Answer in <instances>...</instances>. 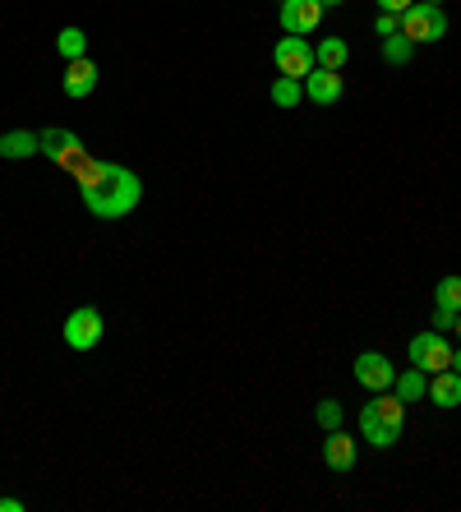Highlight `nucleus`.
I'll return each mask as SVG.
<instances>
[{
    "instance_id": "obj_1",
    "label": "nucleus",
    "mask_w": 461,
    "mask_h": 512,
    "mask_svg": "<svg viewBox=\"0 0 461 512\" xmlns=\"http://www.w3.org/2000/svg\"><path fill=\"white\" fill-rule=\"evenodd\" d=\"M74 180H79L83 208H88L93 217H102V222H116V217L134 213V208H139V199H143L139 176H134L130 167L102 162V157H88V162L74 171Z\"/></svg>"
},
{
    "instance_id": "obj_2",
    "label": "nucleus",
    "mask_w": 461,
    "mask_h": 512,
    "mask_svg": "<svg viewBox=\"0 0 461 512\" xmlns=\"http://www.w3.org/2000/svg\"><path fill=\"white\" fill-rule=\"evenodd\" d=\"M402 420H406V402L397 393H374V402L360 406V434H365V443H374V448H392V443L402 439Z\"/></svg>"
},
{
    "instance_id": "obj_3",
    "label": "nucleus",
    "mask_w": 461,
    "mask_h": 512,
    "mask_svg": "<svg viewBox=\"0 0 461 512\" xmlns=\"http://www.w3.org/2000/svg\"><path fill=\"white\" fill-rule=\"evenodd\" d=\"M402 33L411 37V42H438V37H448V14H443V5L415 0L411 10L402 14Z\"/></svg>"
},
{
    "instance_id": "obj_4",
    "label": "nucleus",
    "mask_w": 461,
    "mask_h": 512,
    "mask_svg": "<svg viewBox=\"0 0 461 512\" xmlns=\"http://www.w3.org/2000/svg\"><path fill=\"white\" fill-rule=\"evenodd\" d=\"M107 333V323H102V310L97 305H79V310L65 319V346L70 351H93Z\"/></svg>"
},
{
    "instance_id": "obj_5",
    "label": "nucleus",
    "mask_w": 461,
    "mask_h": 512,
    "mask_svg": "<svg viewBox=\"0 0 461 512\" xmlns=\"http://www.w3.org/2000/svg\"><path fill=\"white\" fill-rule=\"evenodd\" d=\"M37 153H47L56 167L65 171H79L83 162H88V153H83V143L74 139L70 130H47V134H37Z\"/></svg>"
},
{
    "instance_id": "obj_6",
    "label": "nucleus",
    "mask_w": 461,
    "mask_h": 512,
    "mask_svg": "<svg viewBox=\"0 0 461 512\" xmlns=\"http://www.w3.org/2000/svg\"><path fill=\"white\" fill-rule=\"evenodd\" d=\"M272 60H277V74L305 84V74L314 70V47H309L305 37H282V42L272 47Z\"/></svg>"
},
{
    "instance_id": "obj_7",
    "label": "nucleus",
    "mask_w": 461,
    "mask_h": 512,
    "mask_svg": "<svg viewBox=\"0 0 461 512\" xmlns=\"http://www.w3.org/2000/svg\"><path fill=\"white\" fill-rule=\"evenodd\" d=\"M411 365L425 374H443L452 370V346L443 342V333H420L411 337Z\"/></svg>"
},
{
    "instance_id": "obj_8",
    "label": "nucleus",
    "mask_w": 461,
    "mask_h": 512,
    "mask_svg": "<svg viewBox=\"0 0 461 512\" xmlns=\"http://www.w3.org/2000/svg\"><path fill=\"white\" fill-rule=\"evenodd\" d=\"M323 19V5L319 0H282V33L286 37H305L314 33Z\"/></svg>"
},
{
    "instance_id": "obj_9",
    "label": "nucleus",
    "mask_w": 461,
    "mask_h": 512,
    "mask_svg": "<svg viewBox=\"0 0 461 512\" xmlns=\"http://www.w3.org/2000/svg\"><path fill=\"white\" fill-rule=\"evenodd\" d=\"M355 379L365 383L369 393H388L392 379H397V370H392L388 356H379V351H365V356L355 360Z\"/></svg>"
},
{
    "instance_id": "obj_10",
    "label": "nucleus",
    "mask_w": 461,
    "mask_h": 512,
    "mask_svg": "<svg viewBox=\"0 0 461 512\" xmlns=\"http://www.w3.org/2000/svg\"><path fill=\"white\" fill-rule=\"evenodd\" d=\"M305 97L309 102H319V107H332V102H342V70H314L305 74Z\"/></svg>"
},
{
    "instance_id": "obj_11",
    "label": "nucleus",
    "mask_w": 461,
    "mask_h": 512,
    "mask_svg": "<svg viewBox=\"0 0 461 512\" xmlns=\"http://www.w3.org/2000/svg\"><path fill=\"white\" fill-rule=\"evenodd\" d=\"M323 462L332 471H351L355 466V439L346 429H328V439H323Z\"/></svg>"
},
{
    "instance_id": "obj_12",
    "label": "nucleus",
    "mask_w": 461,
    "mask_h": 512,
    "mask_svg": "<svg viewBox=\"0 0 461 512\" xmlns=\"http://www.w3.org/2000/svg\"><path fill=\"white\" fill-rule=\"evenodd\" d=\"M97 88V65L88 56H79V60H70V70H65V97H88Z\"/></svg>"
},
{
    "instance_id": "obj_13",
    "label": "nucleus",
    "mask_w": 461,
    "mask_h": 512,
    "mask_svg": "<svg viewBox=\"0 0 461 512\" xmlns=\"http://www.w3.org/2000/svg\"><path fill=\"white\" fill-rule=\"evenodd\" d=\"M392 393L402 397L406 406H415L420 397H429V374H425V370H415V365H411V370H402L397 379H392Z\"/></svg>"
},
{
    "instance_id": "obj_14",
    "label": "nucleus",
    "mask_w": 461,
    "mask_h": 512,
    "mask_svg": "<svg viewBox=\"0 0 461 512\" xmlns=\"http://www.w3.org/2000/svg\"><path fill=\"white\" fill-rule=\"evenodd\" d=\"M429 397H434V406H461V374L457 370L429 374Z\"/></svg>"
},
{
    "instance_id": "obj_15",
    "label": "nucleus",
    "mask_w": 461,
    "mask_h": 512,
    "mask_svg": "<svg viewBox=\"0 0 461 512\" xmlns=\"http://www.w3.org/2000/svg\"><path fill=\"white\" fill-rule=\"evenodd\" d=\"M346 56H351V47H346L342 37H323L319 47H314V65L319 70H342Z\"/></svg>"
},
{
    "instance_id": "obj_16",
    "label": "nucleus",
    "mask_w": 461,
    "mask_h": 512,
    "mask_svg": "<svg viewBox=\"0 0 461 512\" xmlns=\"http://www.w3.org/2000/svg\"><path fill=\"white\" fill-rule=\"evenodd\" d=\"M37 153V134H28V130H14V134H0V157H33Z\"/></svg>"
},
{
    "instance_id": "obj_17",
    "label": "nucleus",
    "mask_w": 461,
    "mask_h": 512,
    "mask_svg": "<svg viewBox=\"0 0 461 512\" xmlns=\"http://www.w3.org/2000/svg\"><path fill=\"white\" fill-rule=\"evenodd\" d=\"M56 47L65 60H79V56H88V33H83V28H60Z\"/></svg>"
},
{
    "instance_id": "obj_18",
    "label": "nucleus",
    "mask_w": 461,
    "mask_h": 512,
    "mask_svg": "<svg viewBox=\"0 0 461 512\" xmlns=\"http://www.w3.org/2000/svg\"><path fill=\"white\" fill-rule=\"evenodd\" d=\"M411 51H415V42L406 33L383 37V60H388V65H406V60H411Z\"/></svg>"
},
{
    "instance_id": "obj_19",
    "label": "nucleus",
    "mask_w": 461,
    "mask_h": 512,
    "mask_svg": "<svg viewBox=\"0 0 461 512\" xmlns=\"http://www.w3.org/2000/svg\"><path fill=\"white\" fill-rule=\"evenodd\" d=\"M438 300V310H448V314H461V277H443L434 291Z\"/></svg>"
},
{
    "instance_id": "obj_20",
    "label": "nucleus",
    "mask_w": 461,
    "mask_h": 512,
    "mask_svg": "<svg viewBox=\"0 0 461 512\" xmlns=\"http://www.w3.org/2000/svg\"><path fill=\"white\" fill-rule=\"evenodd\" d=\"M300 97H305V84H300V79H277V84H272V102H277V107H300Z\"/></svg>"
},
{
    "instance_id": "obj_21",
    "label": "nucleus",
    "mask_w": 461,
    "mask_h": 512,
    "mask_svg": "<svg viewBox=\"0 0 461 512\" xmlns=\"http://www.w3.org/2000/svg\"><path fill=\"white\" fill-rule=\"evenodd\" d=\"M314 416H319L323 429H342V402H337V397H323Z\"/></svg>"
},
{
    "instance_id": "obj_22",
    "label": "nucleus",
    "mask_w": 461,
    "mask_h": 512,
    "mask_svg": "<svg viewBox=\"0 0 461 512\" xmlns=\"http://www.w3.org/2000/svg\"><path fill=\"white\" fill-rule=\"evenodd\" d=\"M374 33H379V37H392V33H402V14H392V10H379V19H374Z\"/></svg>"
},
{
    "instance_id": "obj_23",
    "label": "nucleus",
    "mask_w": 461,
    "mask_h": 512,
    "mask_svg": "<svg viewBox=\"0 0 461 512\" xmlns=\"http://www.w3.org/2000/svg\"><path fill=\"white\" fill-rule=\"evenodd\" d=\"M452 323H457V314H448V310H434V328H438V333H448Z\"/></svg>"
},
{
    "instance_id": "obj_24",
    "label": "nucleus",
    "mask_w": 461,
    "mask_h": 512,
    "mask_svg": "<svg viewBox=\"0 0 461 512\" xmlns=\"http://www.w3.org/2000/svg\"><path fill=\"white\" fill-rule=\"evenodd\" d=\"M415 0H379V10H392V14H406Z\"/></svg>"
},
{
    "instance_id": "obj_25",
    "label": "nucleus",
    "mask_w": 461,
    "mask_h": 512,
    "mask_svg": "<svg viewBox=\"0 0 461 512\" xmlns=\"http://www.w3.org/2000/svg\"><path fill=\"white\" fill-rule=\"evenodd\" d=\"M0 512H24V503H19V499H0Z\"/></svg>"
},
{
    "instance_id": "obj_26",
    "label": "nucleus",
    "mask_w": 461,
    "mask_h": 512,
    "mask_svg": "<svg viewBox=\"0 0 461 512\" xmlns=\"http://www.w3.org/2000/svg\"><path fill=\"white\" fill-rule=\"evenodd\" d=\"M452 370H457V374H461V351H452Z\"/></svg>"
},
{
    "instance_id": "obj_27",
    "label": "nucleus",
    "mask_w": 461,
    "mask_h": 512,
    "mask_svg": "<svg viewBox=\"0 0 461 512\" xmlns=\"http://www.w3.org/2000/svg\"><path fill=\"white\" fill-rule=\"evenodd\" d=\"M319 5H323V10H332V5H346V0H319Z\"/></svg>"
},
{
    "instance_id": "obj_28",
    "label": "nucleus",
    "mask_w": 461,
    "mask_h": 512,
    "mask_svg": "<svg viewBox=\"0 0 461 512\" xmlns=\"http://www.w3.org/2000/svg\"><path fill=\"white\" fill-rule=\"evenodd\" d=\"M452 328H457V337H461V314H457V323H452Z\"/></svg>"
},
{
    "instance_id": "obj_29",
    "label": "nucleus",
    "mask_w": 461,
    "mask_h": 512,
    "mask_svg": "<svg viewBox=\"0 0 461 512\" xmlns=\"http://www.w3.org/2000/svg\"><path fill=\"white\" fill-rule=\"evenodd\" d=\"M425 5H443V0H425Z\"/></svg>"
}]
</instances>
